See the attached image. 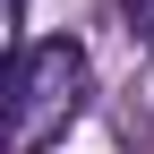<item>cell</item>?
Segmentation results:
<instances>
[{
    "label": "cell",
    "mask_w": 154,
    "mask_h": 154,
    "mask_svg": "<svg viewBox=\"0 0 154 154\" xmlns=\"http://www.w3.org/2000/svg\"><path fill=\"white\" fill-rule=\"evenodd\" d=\"M77 86H86V51L77 43H26L17 69H9V146H43L77 111Z\"/></svg>",
    "instance_id": "1"
},
{
    "label": "cell",
    "mask_w": 154,
    "mask_h": 154,
    "mask_svg": "<svg viewBox=\"0 0 154 154\" xmlns=\"http://www.w3.org/2000/svg\"><path fill=\"white\" fill-rule=\"evenodd\" d=\"M128 17H137V26H154V0H128Z\"/></svg>",
    "instance_id": "2"
}]
</instances>
